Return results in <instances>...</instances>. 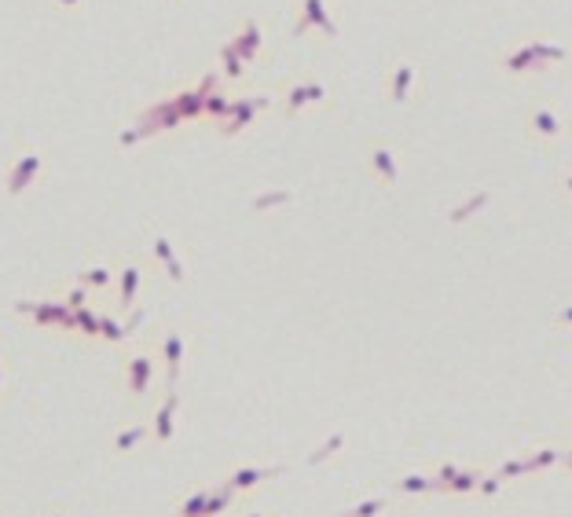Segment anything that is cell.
I'll return each mask as SVG.
<instances>
[{
  "label": "cell",
  "mask_w": 572,
  "mask_h": 517,
  "mask_svg": "<svg viewBox=\"0 0 572 517\" xmlns=\"http://www.w3.org/2000/svg\"><path fill=\"white\" fill-rule=\"evenodd\" d=\"M305 26H319L326 37L338 34V22L331 19V11H326L323 0H305V4H301V19H298V26H293V34H301Z\"/></svg>",
  "instance_id": "6da1fadb"
},
{
  "label": "cell",
  "mask_w": 572,
  "mask_h": 517,
  "mask_svg": "<svg viewBox=\"0 0 572 517\" xmlns=\"http://www.w3.org/2000/svg\"><path fill=\"white\" fill-rule=\"evenodd\" d=\"M503 67L510 70V74H528V70H539L543 62H539V55H536V48H532V41L525 44V48H517V52H510L503 59Z\"/></svg>",
  "instance_id": "3957f363"
},
{
  "label": "cell",
  "mask_w": 572,
  "mask_h": 517,
  "mask_svg": "<svg viewBox=\"0 0 572 517\" xmlns=\"http://www.w3.org/2000/svg\"><path fill=\"white\" fill-rule=\"evenodd\" d=\"M88 276V283H107V271L103 268H92V271H85Z\"/></svg>",
  "instance_id": "9a60e30c"
},
{
  "label": "cell",
  "mask_w": 572,
  "mask_h": 517,
  "mask_svg": "<svg viewBox=\"0 0 572 517\" xmlns=\"http://www.w3.org/2000/svg\"><path fill=\"white\" fill-rule=\"evenodd\" d=\"M202 107H209V110H213V114H227V103H224V95H209V100H206Z\"/></svg>",
  "instance_id": "5bb4252c"
},
{
  "label": "cell",
  "mask_w": 572,
  "mask_h": 517,
  "mask_svg": "<svg viewBox=\"0 0 572 517\" xmlns=\"http://www.w3.org/2000/svg\"><path fill=\"white\" fill-rule=\"evenodd\" d=\"M239 52V59L246 62V59H253L257 55V48H260V26H257V19H250L246 26H242V34L235 37V41H227Z\"/></svg>",
  "instance_id": "7a4b0ae2"
},
{
  "label": "cell",
  "mask_w": 572,
  "mask_h": 517,
  "mask_svg": "<svg viewBox=\"0 0 572 517\" xmlns=\"http://www.w3.org/2000/svg\"><path fill=\"white\" fill-rule=\"evenodd\" d=\"M62 4H77V0H62Z\"/></svg>",
  "instance_id": "2e32d148"
},
{
  "label": "cell",
  "mask_w": 572,
  "mask_h": 517,
  "mask_svg": "<svg viewBox=\"0 0 572 517\" xmlns=\"http://www.w3.org/2000/svg\"><path fill=\"white\" fill-rule=\"evenodd\" d=\"M136 283H140V271H136V268H128V271H125V294H121L125 301H133V290H136Z\"/></svg>",
  "instance_id": "4fadbf2b"
},
{
  "label": "cell",
  "mask_w": 572,
  "mask_h": 517,
  "mask_svg": "<svg viewBox=\"0 0 572 517\" xmlns=\"http://www.w3.org/2000/svg\"><path fill=\"white\" fill-rule=\"evenodd\" d=\"M411 67H407V62H404V67H397V74H393V100H404V95H407V85H411Z\"/></svg>",
  "instance_id": "52a82bcc"
},
{
  "label": "cell",
  "mask_w": 572,
  "mask_h": 517,
  "mask_svg": "<svg viewBox=\"0 0 572 517\" xmlns=\"http://www.w3.org/2000/svg\"><path fill=\"white\" fill-rule=\"evenodd\" d=\"M37 166H41V158H37V154H29L26 161H19V169H15V173L8 176V191H22V187H26V180L37 173Z\"/></svg>",
  "instance_id": "5b68a950"
},
{
  "label": "cell",
  "mask_w": 572,
  "mask_h": 517,
  "mask_svg": "<svg viewBox=\"0 0 572 517\" xmlns=\"http://www.w3.org/2000/svg\"><path fill=\"white\" fill-rule=\"evenodd\" d=\"M260 103H265V100H246V103L227 107V128H224V133H235V128H242V121H250L253 110H257Z\"/></svg>",
  "instance_id": "277c9868"
},
{
  "label": "cell",
  "mask_w": 572,
  "mask_h": 517,
  "mask_svg": "<svg viewBox=\"0 0 572 517\" xmlns=\"http://www.w3.org/2000/svg\"><path fill=\"white\" fill-rule=\"evenodd\" d=\"M532 121H536V128H539V133H547V136L554 133V128H558V121H554V114H547V110H543V114H536Z\"/></svg>",
  "instance_id": "8fae6325"
},
{
  "label": "cell",
  "mask_w": 572,
  "mask_h": 517,
  "mask_svg": "<svg viewBox=\"0 0 572 517\" xmlns=\"http://www.w3.org/2000/svg\"><path fill=\"white\" fill-rule=\"evenodd\" d=\"M374 161H378V169L389 176V180H393V176H397V169H393V158H389V151H378V154H374Z\"/></svg>",
  "instance_id": "7c38bea8"
},
{
  "label": "cell",
  "mask_w": 572,
  "mask_h": 517,
  "mask_svg": "<svg viewBox=\"0 0 572 517\" xmlns=\"http://www.w3.org/2000/svg\"><path fill=\"white\" fill-rule=\"evenodd\" d=\"M154 250H158V257H161V261L169 264V271H173V276H180V264H176V257H173V250H169V242H166V239H158V246H154Z\"/></svg>",
  "instance_id": "30bf717a"
},
{
  "label": "cell",
  "mask_w": 572,
  "mask_h": 517,
  "mask_svg": "<svg viewBox=\"0 0 572 517\" xmlns=\"http://www.w3.org/2000/svg\"><path fill=\"white\" fill-rule=\"evenodd\" d=\"M532 48H536V55H539V62H558V59H565V48H558V44H547V41H532Z\"/></svg>",
  "instance_id": "8992f818"
},
{
  "label": "cell",
  "mask_w": 572,
  "mask_h": 517,
  "mask_svg": "<svg viewBox=\"0 0 572 517\" xmlns=\"http://www.w3.org/2000/svg\"><path fill=\"white\" fill-rule=\"evenodd\" d=\"M220 59H224V67H227V74H232V77L242 74V59H239V52H235L232 44H220Z\"/></svg>",
  "instance_id": "9c48e42d"
},
{
  "label": "cell",
  "mask_w": 572,
  "mask_h": 517,
  "mask_svg": "<svg viewBox=\"0 0 572 517\" xmlns=\"http://www.w3.org/2000/svg\"><path fill=\"white\" fill-rule=\"evenodd\" d=\"M323 95V85H298L290 92V107H301L305 100H319Z\"/></svg>",
  "instance_id": "ba28073f"
}]
</instances>
